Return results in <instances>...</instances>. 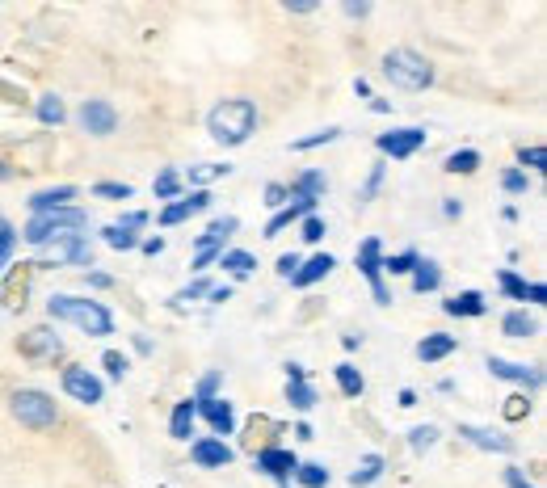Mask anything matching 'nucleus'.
<instances>
[{
  "mask_svg": "<svg viewBox=\"0 0 547 488\" xmlns=\"http://www.w3.org/2000/svg\"><path fill=\"white\" fill-rule=\"evenodd\" d=\"M207 131L215 144H224V148H240L245 139L257 131V106L249 97H228V101H219V106L207 114Z\"/></svg>",
  "mask_w": 547,
  "mask_h": 488,
  "instance_id": "1",
  "label": "nucleus"
},
{
  "mask_svg": "<svg viewBox=\"0 0 547 488\" xmlns=\"http://www.w3.org/2000/svg\"><path fill=\"white\" fill-rule=\"evenodd\" d=\"M47 312H51V320H68V324H76V329H80V333H89V337H110V329H114L110 312L101 308V303H93V299L51 295Z\"/></svg>",
  "mask_w": 547,
  "mask_h": 488,
  "instance_id": "2",
  "label": "nucleus"
},
{
  "mask_svg": "<svg viewBox=\"0 0 547 488\" xmlns=\"http://www.w3.org/2000/svg\"><path fill=\"white\" fill-rule=\"evenodd\" d=\"M383 76L404 93H421V89L434 85V64L425 55L409 51V47H396V51L383 55Z\"/></svg>",
  "mask_w": 547,
  "mask_h": 488,
  "instance_id": "3",
  "label": "nucleus"
},
{
  "mask_svg": "<svg viewBox=\"0 0 547 488\" xmlns=\"http://www.w3.org/2000/svg\"><path fill=\"white\" fill-rule=\"evenodd\" d=\"M89 223V215L80 211V207H55V211H43V215H34L30 223H26V240L30 244H51V240H68V236H80V228Z\"/></svg>",
  "mask_w": 547,
  "mask_h": 488,
  "instance_id": "4",
  "label": "nucleus"
},
{
  "mask_svg": "<svg viewBox=\"0 0 547 488\" xmlns=\"http://www.w3.org/2000/svg\"><path fill=\"white\" fill-rule=\"evenodd\" d=\"M13 417L30 425V430H47V425H55V400L47 392H38V388H22V392H13Z\"/></svg>",
  "mask_w": 547,
  "mask_h": 488,
  "instance_id": "5",
  "label": "nucleus"
},
{
  "mask_svg": "<svg viewBox=\"0 0 547 488\" xmlns=\"http://www.w3.org/2000/svg\"><path fill=\"white\" fill-rule=\"evenodd\" d=\"M358 270L371 278V291H375V303H392L388 287H383V249H379V240H362V249H358Z\"/></svg>",
  "mask_w": 547,
  "mask_h": 488,
  "instance_id": "6",
  "label": "nucleus"
},
{
  "mask_svg": "<svg viewBox=\"0 0 547 488\" xmlns=\"http://www.w3.org/2000/svg\"><path fill=\"white\" fill-rule=\"evenodd\" d=\"M375 144H379V152H383V156H392V160H409V156L425 144V131H421V127H400V131L379 135Z\"/></svg>",
  "mask_w": 547,
  "mask_h": 488,
  "instance_id": "7",
  "label": "nucleus"
},
{
  "mask_svg": "<svg viewBox=\"0 0 547 488\" xmlns=\"http://www.w3.org/2000/svg\"><path fill=\"white\" fill-rule=\"evenodd\" d=\"M64 392L72 400H80V404H97L101 400V379L89 375L85 366H68V371H64Z\"/></svg>",
  "mask_w": 547,
  "mask_h": 488,
  "instance_id": "8",
  "label": "nucleus"
},
{
  "mask_svg": "<svg viewBox=\"0 0 547 488\" xmlns=\"http://www.w3.org/2000/svg\"><path fill=\"white\" fill-rule=\"evenodd\" d=\"M80 122H85L89 135H114L118 114H114L110 101H85V110H80Z\"/></svg>",
  "mask_w": 547,
  "mask_h": 488,
  "instance_id": "9",
  "label": "nucleus"
},
{
  "mask_svg": "<svg viewBox=\"0 0 547 488\" xmlns=\"http://www.w3.org/2000/svg\"><path fill=\"white\" fill-rule=\"evenodd\" d=\"M295 455L291 451H282V446H266V451H257V472H266V476H274V480H287V476H295Z\"/></svg>",
  "mask_w": 547,
  "mask_h": 488,
  "instance_id": "10",
  "label": "nucleus"
},
{
  "mask_svg": "<svg viewBox=\"0 0 547 488\" xmlns=\"http://www.w3.org/2000/svg\"><path fill=\"white\" fill-rule=\"evenodd\" d=\"M207 207H211V194H207V190H194L190 198H181V202H173V207L160 211V223H165V228H173V223L190 219V215H202Z\"/></svg>",
  "mask_w": 547,
  "mask_h": 488,
  "instance_id": "11",
  "label": "nucleus"
},
{
  "mask_svg": "<svg viewBox=\"0 0 547 488\" xmlns=\"http://www.w3.org/2000/svg\"><path fill=\"white\" fill-rule=\"evenodd\" d=\"M190 455L198 467H228L232 463V446H224V438H198L190 446Z\"/></svg>",
  "mask_w": 547,
  "mask_h": 488,
  "instance_id": "12",
  "label": "nucleus"
},
{
  "mask_svg": "<svg viewBox=\"0 0 547 488\" xmlns=\"http://www.w3.org/2000/svg\"><path fill=\"white\" fill-rule=\"evenodd\" d=\"M198 413L211 421V430H215L219 438H228V434L236 430V409H232L228 400H219V396H215V400H202V404H198Z\"/></svg>",
  "mask_w": 547,
  "mask_h": 488,
  "instance_id": "13",
  "label": "nucleus"
},
{
  "mask_svg": "<svg viewBox=\"0 0 547 488\" xmlns=\"http://www.w3.org/2000/svg\"><path fill=\"white\" fill-rule=\"evenodd\" d=\"M489 371L497 379H510V383H522V388H539L543 375L535 366H522V362H505V358H489Z\"/></svg>",
  "mask_w": 547,
  "mask_h": 488,
  "instance_id": "14",
  "label": "nucleus"
},
{
  "mask_svg": "<svg viewBox=\"0 0 547 488\" xmlns=\"http://www.w3.org/2000/svg\"><path fill=\"white\" fill-rule=\"evenodd\" d=\"M459 438H468L472 446H480V451H497V455H510L514 442L505 434H493V430H480V425H459Z\"/></svg>",
  "mask_w": 547,
  "mask_h": 488,
  "instance_id": "15",
  "label": "nucleus"
},
{
  "mask_svg": "<svg viewBox=\"0 0 547 488\" xmlns=\"http://www.w3.org/2000/svg\"><path fill=\"white\" fill-rule=\"evenodd\" d=\"M316 211V202L312 198H291V207H282L270 223H266V236H278L282 228H291V223H299L303 215H312Z\"/></svg>",
  "mask_w": 547,
  "mask_h": 488,
  "instance_id": "16",
  "label": "nucleus"
},
{
  "mask_svg": "<svg viewBox=\"0 0 547 488\" xmlns=\"http://www.w3.org/2000/svg\"><path fill=\"white\" fill-rule=\"evenodd\" d=\"M455 345H459V341H455L451 333H430V337L417 345V358H421V362H442V358L455 354Z\"/></svg>",
  "mask_w": 547,
  "mask_h": 488,
  "instance_id": "17",
  "label": "nucleus"
},
{
  "mask_svg": "<svg viewBox=\"0 0 547 488\" xmlns=\"http://www.w3.org/2000/svg\"><path fill=\"white\" fill-rule=\"evenodd\" d=\"M333 266H337V261H333L329 253H320V257H312V261H299V270L291 274V282H295V287H312V282H320Z\"/></svg>",
  "mask_w": 547,
  "mask_h": 488,
  "instance_id": "18",
  "label": "nucleus"
},
{
  "mask_svg": "<svg viewBox=\"0 0 547 488\" xmlns=\"http://www.w3.org/2000/svg\"><path fill=\"white\" fill-rule=\"evenodd\" d=\"M76 198V186H55V190H38L30 198V211L43 215V211H55V207H68V202Z\"/></svg>",
  "mask_w": 547,
  "mask_h": 488,
  "instance_id": "19",
  "label": "nucleus"
},
{
  "mask_svg": "<svg viewBox=\"0 0 547 488\" xmlns=\"http://www.w3.org/2000/svg\"><path fill=\"white\" fill-rule=\"evenodd\" d=\"M194 417H198V404H194V400H181L177 409H173L169 434H173V438H181V442H190V438H194Z\"/></svg>",
  "mask_w": 547,
  "mask_h": 488,
  "instance_id": "20",
  "label": "nucleus"
},
{
  "mask_svg": "<svg viewBox=\"0 0 547 488\" xmlns=\"http://www.w3.org/2000/svg\"><path fill=\"white\" fill-rule=\"evenodd\" d=\"M22 350L34 358V354H59L64 345H59V337L55 333H47V329H34V333H26L22 337Z\"/></svg>",
  "mask_w": 547,
  "mask_h": 488,
  "instance_id": "21",
  "label": "nucleus"
},
{
  "mask_svg": "<svg viewBox=\"0 0 547 488\" xmlns=\"http://www.w3.org/2000/svg\"><path fill=\"white\" fill-rule=\"evenodd\" d=\"M232 232H236V219L232 215L228 219H215L211 228L198 236V249H219V253H224V236H232Z\"/></svg>",
  "mask_w": 547,
  "mask_h": 488,
  "instance_id": "22",
  "label": "nucleus"
},
{
  "mask_svg": "<svg viewBox=\"0 0 547 488\" xmlns=\"http://www.w3.org/2000/svg\"><path fill=\"white\" fill-rule=\"evenodd\" d=\"M447 316H484V295L480 291H463L447 299Z\"/></svg>",
  "mask_w": 547,
  "mask_h": 488,
  "instance_id": "23",
  "label": "nucleus"
},
{
  "mask_svg": "<svg viewBox=\"0 0 547 488\" xmlns=\"http://www.w3.org/2000/svg\"><path fill=\"white\" fill-rule=\"evenodd\" d=\"M287 194H291V198H312V202H316V198L324 194V173H320V169H308L299 181H291Z\"/></svg>",
  "mask_w": 547,
  "mask_h": 488,
  "instance_id": "24",
  "label": "nucleus"
},
{
  "mask_svg": "<svg viewBox=\"0 0 547 488\" xmlns=\"http://www.w3.org/2000/svg\"><path fill=\"white\" fill-rule=\"evenodd\" d=\"M219 266L232 270L236 278H249V274L257 270V257H253V253H245V249H232V253H219Z\"/></svg>",
  "mask_w": 547,
  "mask_h": 488,
  "instance_id": "25",
  "label": "nucleus"
},
{
  "mask_svg": "<svg viewBox=\"0 0 547 488\" xmlns=\"http://www.w3.org/2000/svg\"><path fill=\"white\" fill-rule=\"evenodd\" d=\"M438 282H442L438 261H417V270H413V291H417V295L438 291Z\"/></svg>",
  "mask_w": 547,
  "mask_h": 488,
  "instance_id": "26",
  "label": "nucleus"
},
{
  "mask_svg": "<svg viewBox=\"0 0 547 488\" xmlns=\"http://www.w3.org/2000/svg\"><path fill=\"white\" fill-rule=\"evenodd\" d=\"M501 329H505V337L526 341V337H535V320L526 316V312H510V316H505V324H501Z\"/></svg>",
  "mask_w": 547,
  "mask_h": 488,
  "instance_id": "27",
  "label": "nucleus"
},
{
  "mask_svg": "<svg viewBox=\"0 0 547 488\" xmlns=\"http://www.w3.org/2000/svg\"><path fill=\"white\" fill-rule=\"evenodd\" d=\"M38 122H47V127H59L64 122V101H59L55 93H47V97H38Z\"/></svg>",
  "mask_w": 547,
  "mask_h": 488,
  "instance_id": "28",
  "label": "nucleus"
},
{
  "mask_svg": "<svg viewBox=\"0 0 547 488\" xmlns=\"http://www.w3.org/2000/svg\"><path fill=\"white\" fill-rule=\"evenodd\" d=\"M295 476H299V484H308V488H324V484H329V467H324V463H299Z\"/></svg>",
  "mask_w": 547,
  "mask_h": 488,
  "instance_id": "29",
  "label": "nucleus"
},
{
  "mask_svg": "<svg viewBox=\"0 0 547 488\" xmlns=\"http://www.w3.org/2000/svg\"><path fill=\"white\" fill-rule=\"evenodd\" d=\"M337 388L346 392V396H362V388H367V383H362V375L354 371L350 362H341V366H337Z\"/></svg>",
  "mask_w": 547,
  "mask_h": 488,
  "instance_id": "30",
  "label": "nucleus"
},
{
  "mask_svg": "<svg viewBox=\"0 0 547 488\" xmlns=\"http://www.w3.org/2000/svg\"><path fill=\"white\" fill-rule=\"evenodd\" d=\"M476 169H480V152H472V148L447 156V173H476Z\"/></svg>",
  "mask_w": 547,
  "mask_h": 488,
  "instance_id": "31",
  "label": "nucleus"
},
{
  "mask_svg": "<svg viewBox=\"0 0 547 488\" xmlns=\"http://www.w3.org/2000/svg\"><path fill=\"white\" fill-rule=\"evenodd\" d=\"M333 139H341V127H324V131H316V135H308V139H295V152H312V148H320V144H333Z\"/></svg>",
  "mask_w": 547,
  "mask_h": 488,
  "instance_id": "32",
  "label": "nucleus"
},
{
  "mask_svg": "<svg viewBox=\"0 0 547 488\" xmlns=\"http://www.w3.org/2000/svg\"><path fill=\"white\" fill-rule=\"evenodd\" d=\"M379 472H383V459H379V455H367V459H362L358 472L350 476V484H354V488H358V484H375Z\"/></svg>",
  "mask_w": 547,
  "mask_h": 488,
  "instance_id": "33",
  "label": "nucleus"
},
{
  "mask_svg": "<svg viewBox=\"0 0 547 488\" xmlns=\"http://www.w3.org/2000/svg\"><path fill=\"white\" fill-rule=\"evenodd\" d=\"M152 194H156V198H177V194H181V177H177L173 169H165V173L152 181Z\"/></svg>",
  "mask_w": 547,
  "mask_h": 488,
  "instance_id": "34",
  "label": "nucleus"
},
{
  "mask_svg": "<svg viewBox=\"0 0 547 488\" xmlns=\"http://www.w3.org/2000/svg\"><path fill=\"white\" fill-rule=\"evenodd\" d=\"M287 400L295 404V409H299V413H308V409H312V404H316V392L308 388V383H287Z\"/></svg>",
  "mask_w": 547,
  "mask_h": 488,
  "instance_id": "35",
  "label": "nucleus"
},
{
  "mask_svg": "<svg viewBox=\"0 0 547 488\" xmlns=\"http://www.w3.org/2000/svg\"><path fill=\"white\" fill-rule=\"evenodd\" d=\"M101 236H106V244H110V249H135V232H127V228H118V223H110V228L106 232H101Z\"/></svg>",
  "mask_w": 547,
  "mask_h": 488,
  "instance_id": "36",
  "label": "nucleus"
},
{
  "mask_svg": "<svg viewBox=\"0 0 547 488\" xmlns=\"http://www.w3.org/2000/svg\"><path fill=\"white\" fill-rule=\"evenodd\" d=\"M417 253L409 249V253H396V257H388V261H383V270H392V274H413L417 270Z\"/></svg>",
  "mask_w": 547,
  "mask_h": 488,
  "instance_id": "37",
  "label": "nucleus"
},
{
  "mask_svg": "<svg viewBox=\"0 0 547 488\" xmlns=\"http://www.w3.org/2000/svg\"><path fill=\"white\" fill-rule=\"evenodd\" d=\"M434 442H438V430H434V425H417V430L409 434V446H413V451H430Z\"/></svg>",
  "mask_w": 547,
  "mask_h": 488,
  "instance_id": "38",
  "label": "nucleus"
},
{
  "mask_svg": "<svg viewBox=\"0 0 547 488\" xmlns=\"http://www.w3.org/2000/svg\"><path fill=\"white\" fill-rule=\"evenodd\" d=\"M497 282H501V291L510 295V299H526V282H522L514 270H501V278H497Z\"/></svg>",
  "mask_w": 547,
  "mask_h": 488,
  "instance_id": "39",
  "label": "nucleus"
},
{
  "mask_svg": "<svg viewBox=\"0 0 547 488\" xmlns=\"http://www.w3.org/2000/svg\"><path fill=\"white\" fill-rule=\"evenodd\" d=\"M228 173H232L228 165H198V169H190V181H198V186H207V181L228 177Z\"/></svg>",
  "mask_w": 547,
  "mask_h": 488,
  "instance_id": "40",
  "label": "nucleus"
},
{
  "mask_svg": "<svg viewBox=\"0 0 547 488\" xmlns=\"http://www.w3.org/2000/svg\"><path fill=\"white\" fill-rule=\"evenodd\" d=\"M13 244H17V232H13V223L0 219V266L13 257Z\"/></svg>",
  "mask_w": 547,
  "mask_h": 488,
  "instance_id": "41",
  "label": "nucleus"
},
{
  "mask_svg": "<svg viewBox=\"0 0 547 488\" xmlns=\"http://www.w3.org/2000/svg\"><path fill=\"white\" fill-rule=\"evenodd\" d=\"M303 240H308V244H316V240H324V219L320 215H303Z\"/></svg>",
  "mask_w": 547,
  "mask_h": 488,
  "instance_id": "42",
  "label": "nucleus"
},
{
  "mask_svg": "<svg viewBox=\"0 0 547 488\" xmlns=\"http://www.w3.org/2000/svg\"><path fill=\"white\" fill-rule=\"evenodd\" d=\"M101 362H106V371H110L114 379H123V375H127V366H131L118 350H106V358H101Z\"/></svg>",
  "mask_w": 547,
  "mask_h": 488,
  "instance_id": "43",
  "label": "nucleus"
},
{
  "mask_svg": "<svg viewBox=\"0 0 547 488\" xmlns=\"http://www.w3.org/2000/svg\"><path fill=\"white\" fill-rule=\"evenodd\" d=\"M526 413H531V404H526V396H510V400H505V417H510V421H522Z\"/></svg>",
  "mask_w": 547,
  "mask_h": 488,
  "instance_id": "44",
  "label": "nucleus"
},
{
  "mask_svg": "<svg viewBox=\"0 0 547 488\" xmlns=\"http://www.w3.org/2000/svg\"><path fill=\"white\" fill-rule=\"evenodd\" d=\"M202 295H211V282H207V278H198V282H190V287H186V291H181V295H177V303H186V299H202Z\"/></svg>",
  "mask_w": 547,
  "mask_h": 488,
  "instance_id": "45",
  "label": "nucleus"
},
{
  "mask_svg": "<svg viewBox=\"0 0 547 488\" xmlns=\"http://www.w3.org/2000/svg\"><path fill=\"white\" fill-rule=\"evenodd\" d=\"M379 181H383V165H375V169H371V177H367V186H362L358 202H371V198H375V190H379Z\"/></svg>",
  "mask_w": 547,
  "mask_h": 488,
  "instance_id": "46",
  "label": "nucleus"
},
{
  "mask_svg": "<svg viewBox=\"0 0 547 488\" xmlns=\"http://www.w3.org/2000/svg\"><path fill=\"white\" fill-rule=\"evenodd\" d=\"M518 160H522V165H531V169H543L547 165V152L543 148H522Z\"/></svg>",
  "mask_w": 547,
  "mask_h": 488,
  "instance_id": "47",
  "label": "nucleus"
},
{
  "mask_svg": "<svg viewBox=\"0 0 547 488\" xmlns=\"http://www.w3.org/2000/svg\"><path fill=\"white\" fill-rule=\"evenodd\" d=\"M97 194H101V198H131V186H118V181H101Z\"/></svg>",
  "mask_w": 547,
  "mask_h": 488,
  "instance_id": "48",
  "label": "nucleus"
},
{
  "mask_svg": "<svg viewBox=\"0 0 547 488\" xmlns=\"http://www.w3.org/2000/svg\"><path fill=\"white\" fill-rule=\"evenodd\" d=\"M501 186H505V190H510V194H522V190H526V173L510 169V173H505V177H501Z\"/></svg>",
  "mask_w": 547,
  "mask_h": 488,
  "instance_id": "49",
  "label": "nucleus"
},
{
  "mask_svg": "<svg viewBox=\"0 0 547 488\" xmlns=\"http://www.w3.org/2000/svg\"><path fill=\"white\" fill-rule=\"evenodd\" d=\"M215 388H219V371H211L207 379L198 383V400H215Z\"/></svg>",
  "mask_w": 547,
  "mask_h": 488,
  "instance_id": "50",
  "label": "nucleus"
},
{
  "mask_svg": "<svg viewBox=\"0 0 547 488\" xmlns=\"http://www.w3.org/2000/svg\"><path fill=\"white\" fill-rule=\"evenodd\" d=\"M282 198H287V186H278V181H274V186H266V207L282 211Z\"/></svg>",
  "mask_w": 547,
  "mask_h": 488,
  "instance_id": "51",
  "label": "nucleus"
},
{
  "mask_svg": "<svg viewBox=\"0 0 547 488\" xmlns=\"http://www.w3.org/2000/svg\"><path fill=\"white\" fill-rule=\"evenodd\" d=\"M144 223H148V215H144V211H131V215H123V223H118V228L135 232V228H144Z\"/></svg>",
  "mask_w": 547,
  "mask_h": 488,
  "instance_id": "52",
  "label": "nucleus"
},
{
  "mask_svg": "<svg viewBox=\"0 0 547 488\" xmlns=\"http://www.w3.org/2000/svg\"><path fill=\"white\" fill-rule=\"evenodd\" d=\"M295 270H299V257H295V253H287V257H278V274H282V278H291Z\"/></svg>",
  "mask_w": 547,
  "mask_h": 488,
  "instance_id": "53",
  "label": "nucleus"
},
{
  "mask_svg": "<svg viewBox=\"0 0 547 488\" xmlns=\"http://www.w3.org/2000/svg\"><path fill=\"white\" fill-rule=\"evenodd\" d=\"M211 261H219V249H198V257H194V270H207Z\"/></svg>",
  "mask_w": 547,
  "mask_h": 488,
  "instance_id": "54",
  "label": "nucleus"
},
{
  "mask_svg": "<svg viewBox=\"0 0 547 488\" xmlns=\"http://www.w3.org/2000/svg\"><path fill=\"white\" fill-rule=\"evenodd\" d=\"M505 484H510V488H535V484H526V480H522L518 467H510V472H505Z\"/></svg>",
  "mask_w": 547,
  "mask_h": 488,
  "instance_id": "55",
  "label": "nucleus"
},
{
  "mask_svg": "<svg viewBox=\"0 0 547 488\" xmlns=\"http://www.w3.org/2000/svg\"><path fill=\"white\" fill-rule=\"evenodd\" d=\"M346 13H350V17H367V13H371V5H367V0H350Z\"/></svg>",
  "mask_w": 547,
  "mask_h": 488,
  "instance_id": "56",
  "label": "nucleus"
},
{
  "mask_svg": "<svg viewBox=\"0 0 547 488\" xmlns=\"http://www.w3.org/2000/svg\"><path fill=\"white\" fill-rule=\"evenodd\" d=\"M526 299H531V303H543V299H547V287H539V282H531V287H526Z\"/></svg>",
  "mask_w": 547,
  "mask_h": 488,
  "instance_id": "57",
  "label": "nucleus"
},
{
  "mask_svg": "<svg viewBox=\"0 0 547 488\" xmlns=\"http://www.w3.org/2000/svg\"><path fill=\"white\" fill-rule=\"evenodd\" d=\"M207 299H211V303H228V299H232V287H211Z\"/></svg>",
  "mask_w": 547,
  "mask_h": 488,
  "instance_id": "58",
  "label": "nucleus"
},
{
  "mask_svg": "<svg viewBox=\"0 0 547 488\" xmlns=\"http://www.w3.org/2000/svg\"><path fill=\"white\" fill-rule=\"evenodd\" d=\"M287 379H291V383H308V371H303V366H295V362H291V366H287Z\"/></svg>",
  "mask_w": 547,
  "mask_h": 488,
  "instance_id": "59",
  "label": "nucleus"
},
{
  "mask_svg": "<svg viewBox=\"0 0 547 488\" xmlns=\"http://www.w3.org/2000/svg\"><path fill=\"white\" fill-rule=\"evenodd\" d=\"M160 249H165V240H160V236H156V240H144V253H148V257H156Z\"/></svg>",
  "mask_w": 547,
  "mask_h": 488,
  "instance_id": "60",
  "label": "nucleus"
},
{
  "mask_svg": "<svg viewBox=\"0 0 547 488\" xmlns=\"http://www.w3.org/2000/svg\"><path fill=\"white\" fill-rule=\"evenodd\" d=\"M463 207H459V198H447V207H442V215H447V219H455Z\"/></svg>",
  "mask_w": 547,
  "mask_h": 488,
  "instance_id": "61",
  "label": "nucleus"
},
{
  "mask_svg": "<svg viewBox=\"0 0 547 488\" xmlns=\"http://www.w3.org/2000/svg\"><path fill=\"white\" fill-rule=\"evenodd\" d=\"M287 9H295V13H312L308 0H287Z\"/></svg>",
  "mask_w": 547,
  "mask_h": 488,
  "instance_id": "62",
  "label": "nucleus"
},
{
  "mask_svg": "<svg viewBox=\"0 0 547 488\" xmlns=\"http://www.w3.org/2000/svg\"><path fill=\"white\" fill-rule=\"evenodd\" d=\"M413 404H417V396H413L409 388H404V392H400V409H413Z\"/></svg>",
  "mask_w": 547,
  "mask_h": 488,
  "instance_id": "63",
  "label": "nucleus"
},
{
  "mask_svg": "<svg viewBox=\"0 0 547 488\" xmlns=\"http://www.w3.org/2000/svg\"><path fill=\"white\" fill-rule=\"evenodd\" d=\"M9 177V165H5V160H0V181H5Z\"/></svg>",
  "mask_w": 547,
  "mask_h": 488,
  "instance_id": "64",
  "label": "nucleus"
}]
</instances>
